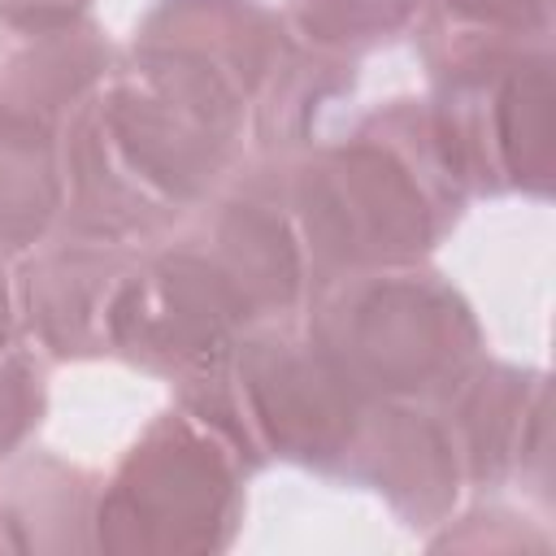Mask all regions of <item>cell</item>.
<instances>
[{"mask_svg":"<svg viewBox=\"0 0 556 556\" xmlns=\"http://www.w3.org/2000/svg\"><path fill=\"white\" fill-rule=\"evenodd\" d=\"M243 460L191 413H165L117 465L96 508V543L117 552L226 547L239 521Z\"/></svg>","mask_w":556,"mask_h":556,"instance_id":"cell-3","label":"cell"},{"mask_svg":"<svg viewBox=\"0 0 556 556\" xmlns=\"http://www.w3.org/2000/svg\"><path fill=\"white\" fill-rule=\"evenodd\" d=\"M139 248L65 235L56 248L30 261L22 278V304L30 334L61 361L109 352V308L117 282Z\"/></svg>","mask_w":556,"mask_h":556,"instance_id":"cell-4","label":"cell"},{"mask_svg":"<svg viewBox=\"0 0 556 556\" xmlns=\"http://www.w3.org/2000/svg\"><path fill=\"white\" fill-rule=\"evenodd\" d=\"M9 348H17V339H13V317H9V300H4V274H0V356Z\"/></svg>","mask_w":556,"mask_h":556,"instance_id":"cell-8","label":"cell"},{"mask_svg":"<svg viewBox=\"0 0 556 556\" xmlns=\"http://www.w3.org/2000/svg\"><path fill=\"white\" fill-rule=\"evenodd\" d=\"M313 343L365 400L443 404L482 361L469 304L417 269H365L317 287Z\"/></svg>","mask_w":556,"mask_h":556,"instance_id":"cell-2","label":"cell"},{"mask_svg":"<svg viewBox=\"0 0 556 556\" xmlns=\"http://www.w3.org/2000/svg\"><path fill=\"white\" fill-rule=\"evenodd\" d=\"M417 9L421 0H291V22L308 48L348 56L404 30Z\"/></svg>","mask_w":556,"mask_h":556,"instance_id":"cell-5","label":"cell"},{"mask_svg":"<svg viewBox=\"0 0 556 556\" xmlns=\"http://www.w3.org/2000/svg\"><path fill=\"white\" fill-rule=\"evenodd\" d=\"M87 9V0H0V17L13 30H52L74 26V17Z\"/></svg>","mask_w":556,"mask_h":556,"instance_id":"cell-7","label":"cell"},{"mask_svg":"<svg viewBox=\"0 0 556 556\" xmlns=\"http://www.w3.org/2000/svg\"><path fill=\"white\" fill-rule=\"evenodd\" d=\"M282 191L317 287L417 261L465 204L434 109L421 100H391L365 113L352 135L300 161L282 156Z\"/></svg>","mask_w":556,"mask_h":556,"instance_id":"cell-1","label":"cell"},{"mask_svg":"<svg viewBox=\"0 0 556 556\" xmlns=\"http://www.w3.org/2000/svg\"><path fill=\"white\" fill-rule=\"evenodd\" d=\"M43 413V378L30 352L9 348L0 356V460L26 439L30 426H39Z\"/></svg>","mask_w":556,"mask_h":556,"instance_id":"cell-6","label":"cell"}]
</instances>
